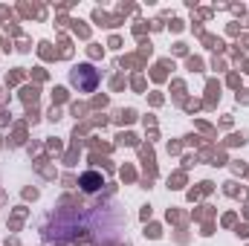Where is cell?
<instances>
[{"instance_id": "cell-2", "label": "cell", "mask_w": 249, "mask_h": 246, "mask_svg": "<svg viewBox=\"0 0 249 246\" xmlns=\"http://www.w3.org/2000/svg\"><path fill=\"white\" fill-rule=\"evenodd\" d=\"M105 185V180H102V174L99 171H87L84 177H81V188L87 191V194H93V191H99Z\"/></svg>"}, {"instance_id": "cell-1", "label": "cell", "mask_w": 249, "mask_h": 246, "mask_svg": "<svg viewBox=\"0 0 249 246\" xmlns=\"http://www.w3.org/2000/svg\"><path fill=\"white\" fill-rule=\"evenodd\" d=\"M70 81H72L81 93H93L96 84H99V70L90 67V64H81V67H75V70L70 72Z\"/></svg>"}]
</instances>
